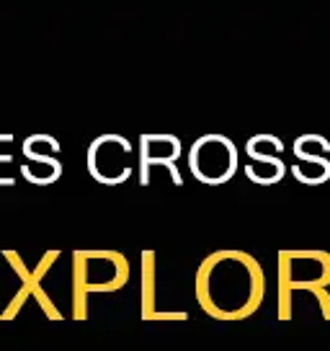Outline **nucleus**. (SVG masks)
I'll return each mask as SVG.
<instances>
[{
	"label": "nucleus",
	"instance_id": "obj_1",
	"mask_svg": "<svg viewBox=\"0 0 330 351\" xmlns=\"http://www.w3.org/2000/svg\"><path fill=\"white\" fill-rule=\"evenodd\" d=\"M232 165H235V153L225 137H204L191 150V168L207 184L225 181L232 173Z\"/></svg>",
	"mask_w": 330,
	"mask_h": 351
}]
</instances>
